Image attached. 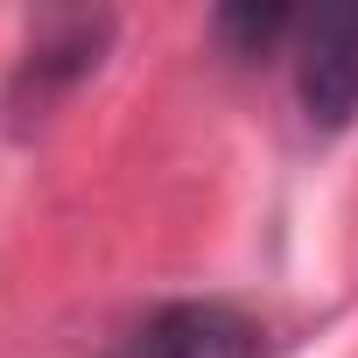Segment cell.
Here are the masks:
<instances>
[{
	"label": "cell",
	"mask_w": 358,
	"mask_h": 358,
	"mask_svg": "<svg viewBox=\"0 0 358 358\" xmlns=\"http://www.w3.org/2000/svg\"><path fill=\"white\" fill-rule=\"evenodd\" d=\"M295 99H302L309 127L358 120V0H351V8H323V15L302 22Z\"/></svg>",
	"instance_id": "1"
},
{
	"label": "cell",
	"mask_w": 358,
	"mask_h": 358,
	"mask_svg": "<svg viewBox=\"0 0 358 358\" xmlns=\"http://www.w3.org/2000/svg\"><path fill=\"white\" fill-rule=\"evenodd\" d=\"M246 351H253V330L232 309H218V302H169L148 323H134L106 358H246Z\"/></svg>",
	"instance_id": "2"
},
{
	"label": "cell",
	"mask_w": 358,
	"mask_h": 358,
	"mask_svg": "<svg viewBox=\"0 0 358 358\" xmlns=\"http://www.w3.org/2000/svg\"><path fill=\"white\" fill-rule=\"evenodd\" d=\"M288 29H295V15H288V8H225V15H218V36H225V43H239L246 57L274 50Z\"/></svg>",
	"instance_id": "3"
}]
</instances>
